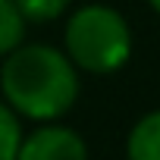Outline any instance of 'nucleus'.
<instances>
[{
    "label": "nucleus",
    "mask_w": 160,
    "mask_h": 160,
    "mask_svg": "<svg viewBox=\"0 0 160 160\" xmlns=\"http://www.w3.org/2000/svg\"><path fill=\"white\" fill-rule=\"evenodd\" d=\"M0 88L19 116L50 122L75 104L78 72L66 50L47 44H19L3 57Z\"/></svg>",
    "instance_id": "1"
},
{
    "label": "nucleus",
    "mask_w": 160,
    "mask_h": 160,
    "mask_svg": "<svg viewBox=\"0 0 160 160\" xmlns=\"http://www.w3.org/2000/svg\"><path fill=\"white\" fill-rule=\"evenodd\" d=\"M66 53L75 69L107 75L126 66L132 53V32L119 10L91 3L75 10L66 22Z\"/></svg>",
    "instance_id": "2"
},
{
    "label": "nucleus",
    "mask_w": 160,
    "mask_h": 160,
    "mask_svg": "<svg viewBox=\"0 0 160 160\" xmlns=\"http://www.w3.org/2000/svg\"><path fill=\"white\" fill-rule=\"evenodd\" d=\"M16 160H88V144L69 126H57L53 119L22 138Z\"/></svg>",
    "instance_id": "3"
},
{
    "label": "nucleus",
    "mask_w": 160,
    "mask_h": 160,
    "mask_svg": "<svg viewBox=\"0 0 160 160\" xmlns=\"http://www.w3.org/2000/svg\"><path fill=\"white\" fill-rule=\"evenodd\" d=\"M126 157L129 160H160V110L144 113L126 141Z\"/></svg>",
    "instance_id": "4"
},
{
    "label": "nucleus",
    "mask_w": 160,
    "mask_h": 160,
    "mask_svg": "<svg viewBox=\"0 0 160 160\" xmlns=\"http://www.w3.org/2000/svg\"><path fill=\"white\" fill-rule=\"evenodd\" d=\"M22 35H25V16L19 13L16 0H0V57L19 47Z\"/></svg>",
    "instance_id": "5"
},
{
    "label": "nucleus",
    "mask_w": 160,
    "mask_h": 160,
    "mask_svg": "<svg viewBox=\"0 0 160 160\" xmlns=\"http://www.w3.org/2000/svg\"><path fill=\"white\" fill-rule=\"evenodd\" d=\"M22 148V129L16 119V110L0 101V160H16Z\"/></svg>",
    "instance_id": "6"
},
{
    "label": "nucleus",
    "mask_w": 160,
    "mask_h": 160,
    "mask_svg": "<svg viewBox=\"0 0 160 160\" xmlns=\"http://www.w3.org/2000/svg\"><path fill=\"white\" fill-rule=\"evenodd\" d=\"M69 3L72 0H16L25 22H50V19L63 16L69 10Z\"/></svg>",
    "instance_id": "7"
},
{
    "label": "nucleus",
    "mask_w": 160,
    "mask_h": 160,
    "mask_svg": "<svg viewBox=\"0 0 160 160\" xmlns=\"http://www.w3.org/2000/svg\"><path fill=\"white\" fill-rule=\"evenodd\" d=\"M148 3H151V7H154V10L160 13V0H148Z\"/></svg>",
    "instance_id": "8"
}]
</instances>
